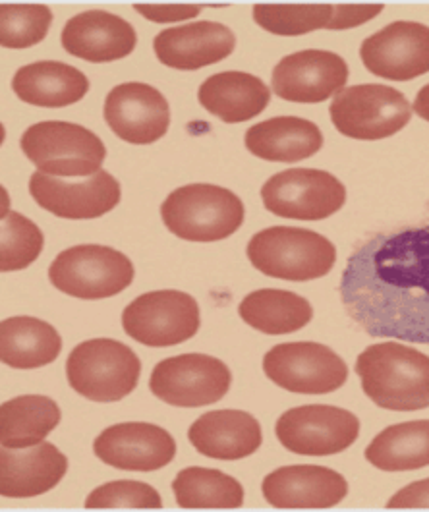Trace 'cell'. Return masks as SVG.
Returning <instances> with one entry per match:
<instances>
[{
    "instance_id": "1",
    "label": "cell",
    "mask_w": 429,
    "mask_h": 512,
    "mask_svg": "<svg viewBox=\"0 0 429 512\" xmlns=\"http://www.w3.org/2000/svg\"><path fill=\"white\" fill-rule=\"evenodd\" d=\"M341 298L370 337L429 344V225L358 246L344 267Z\"/></svg>"
},
{
    "instance_id": "2",
    "label": "cell",
    "mask_w": 429,
    "mask_h": 512,
    "mask_svg": "<svg viewBox=\"0 0 429 512\" xmlns=\"http://www.w3.org/2000/svg\"><path fill=\"white\" fill-rule=\"evenodd\" d=\"M364 393L379 408L414 412L429 408V356L401 342L366 348L356 362Z\"/></svg>"
},
{
    "instance_id": "3",
    "label": "cell",
    "mask_w": 429,
    "mask_h": 512,
    "mask_svg": "<svg viewBox=\"0 0 429 512\" xmlns=\"http://www.w3.org/2000/svg\"><path fill=\"white\" fill-rule=\"evenodd\" d=\"M248 257L267 277L306 283L331 273L337 250L331 240L314 230L271 227L250 240Z\"/></svg>"
},
{
    "instance_id": "4",
    "label": "cell",
    "mask_w": 429,
    "mask_h": 512,
    "mask_svg": "<svg viewBox=\"0 0 429 512\" xmlns=\"http://www.w3.org/2000/svg\"><path fill=\"white\" fill-rule=\"evenodd\" d=\"M161 217L165 227L186 242H219L242 227L246 209L227 188L190 184L163 201Z\"/></svg>"
},
{
    "instance_id": "5",
    "label": "cell",
    "mask_w": 429,
    "mask_h": 512,
    "mask_svg": "<svg viewBox=\"0 0 429 512\" xmlns=\"http://www.w3.org/2000/svg\"><path fill=\"white\" fill-rule=\"evenodd\" d=\"M142 362L136 352L113 339L78 344L66 362L70 387L93 402H116L128 397L140 381Z\"/></svg>"
},
{
    "instance_id": "6",
    "label": "cell",
    "mask_w": 429,
    "mask_h": 512,
    "mask_svg": "<svg viewBox=\"0 0 429 512\" xmlns=\"http://www.w3.org/2000/svg\"><path fill=\"white\" fill-rule=\"evenodd\" d=\"M20 145L29 161L49 176H93L107 157V147L91 130L60 120L29 126Z\"/></svg>"
},
{
    "instance_id": "7",
    "label": "cell",
    "mask_w": 429,
    "mask_h": 512,
    "mask_svg": "<svg viewBox=\"0 0 429 512\" xmlns=\"http://www.w3.org/2000/svg\"><path fill=\"white\" fill-rule=\"evenodd\" d=\"M329 114L333 126L346 138L375 142L401 132L412 109L399 89L379 84L346 87L335 95Z\"/></svg>"
},
{
    "instance_id": "8",
    "label": "cell",
    "mask_w": 429,
    "mask_h": 512,
    "mask_svg": "<svg viewBox=\"0 0 429 512\" xmlns=\"http://www.w3.org/2000/svg\"><path fill=\"white\" fill-rule=\"evenodd\" d=\"M49 279L60 292L80 300H103L120 294L134 281V265L122 252L84 244L58 254Z\"/></svg>"
},
{
    "instance_id": "9",
    "label": "cell",
    "mask_w": 429,
    "mask_h": 512,
    "mask_svg": "<svg viewBox=\"0 0 429 512\" xmlns=\"http://www.w3.org/2000/svg\"><path fill=\"white\" fill-rule=\"evenodd\" d=\"M200 325L198 302L180 290L147 292L122 313L126 335L153 348L190 341L200 331Z\"/></svg>"
},
{
    "instance_id": "10",
    "label": "cell",
    "mask_w": 429,
    "mask_h": 512,
    "mask_svg": "<svg viewBox=\"0 0 429 512\" xmlns=\"http://www.w3.org/2000/svg\"><path fill=\"white\" fill-rule=\"evenodd\" d=\"M265 375L296 395H327L348 379L343 358L319 342H286L273 346L263 358Z\"/></svg>"
},
{
    "instance_id": "11",
    "label": "cell",
    "mask_w": 429,
    "mask_h": 512,
    "mask_svg": "<svg viewBox=\"0 0 429 512\" xmlns=\"http://www.w3.org/2000/svg\"><path fill=\"white\" fill-rule=\"evenodd\" d=\"M267 211L283 219L323 221L343 209V182L317 169H288L271 176L261 188Z\"/></svg>"
},
{
    "instance_id": "12",
    "label": "cell",
    "mask_w": 429,
    "mask_h": 512,
    "mask_svg": "<svg viewBox=\"0 0 429 512\" xmlns=\"http://www.w3.org/2000/svg\"><path fill=\"white\" fill-rule=\"evenodd\" d=\"M229 366L207 354H182L155 366L149 379L151 393L180 408H200L223 399L229 393Z\"/></svg>"
},
{
    "instance_id": "13",
    "label": "cell",
    "mask_w": 429,
    "mask_h": 512,
    "mask_svg": "<svg viewBox=\"0 0 429 512\" xmlns=\"http://www.w3.org/2000/svg\"><path fill=\"white\" fill-rule=\"evenodd\" d=\"M275 433L286 451L294 455H339L356 443L360 420L344 408L310 404L285 412Z\"/></svg>"
},
{
    "instance_id": "14",
    "label": "cell",
    "mask_w": 429,
    "mask_h": 512,
    "mask_svg": "<svg viewBox=\"0 0 429 512\" xmlns=\"http://www.w3.org/2000/svg\"><path fill=\"white\" fill-rule=\"evenodd\" d=\"M29 194L45 211L74 221L99 219L113 211L122 198L118 180L107 171L82 182H66L37 171L29 180Z\"/></svg>"
},
{
    "instance_id": "15",
    "label": "cell",
    "mask_w": 429,
    "mask_h": 512,
    "mask_svg": "<svg viewBox=\"0 0 429 512\" xmlns=\"http://www.w3.org/2000/svg\"><path fill=\"white\" fill-rule=\"evenodd\" d=\"M360 57L377 78L408 82L429 72V28L418 22H393L370 35Z\"/></svg>"
},
{
    "instance_id": "16",
    "label": "cell",
    "mask_w": 429,
    "mask_h": 512,
    "mask_svg": "<svg viewBox=\"0 0 429 512\" xmlns=\"http://www.w3.org/2000/svg\"><path fill=\"white\" fill-rule=\"evenodd\" d=\"M348 82V64L331 51H300L283 58L271 78L273 91L290 103H323Z\"/></svg>"
},
{
    "instance_id": "17",
    "label": "cell",
    "mask_w": 429,
    "mask_h": 512,
    "mask_svg": "<svg viewBox=\"0 0 429 512\" xmlns=\"http://www.w3.org/2000/svg\"><path fill=\"white\" fill-rule=\"evenodd\" d=\"M105 120L124 142L149 145L161 140L171 126L165 95L147 84H120L105 99Z\"/></svg>"
},
{
    "instance_id": "18",
    "label": "cell",
    "mask_w": 429,
    "mask_h": 512,
    "mask_svg": "<svg viewBox=\"0 0 429 512\" xmlns=\"http://www.w3.org/2000/svg\"><path fill=\"white\" fill-rule=\"evenodd\" d=\"M97 458L128 472H153L169 466L176 455V443L163 427L128 422L107 427L93 443Z\"/></svg>"
},
{
    "instance_id": "19",
    "label": "cell",
    "mask_w": 429,
    "mask_h": 512,
    "mask_svg": "<svg viewBox=\"0 0 429 512\" xmlns=\"http://www.w3.org/2000/svg\"><path fill=\"white\" fill-rule=\"evenodd\" d=\"M261 489L275 509H331L346 497L348 484L331 468L296 464L271 472Z\"/></svg>"
},
{
    "instance_id": "20",
    "label": "cell",
    "mask_w": 429,
    "mask_h": 512,
    "mask_svg": "<svg viewBox=\"0 0 429 512\" xmlns=\"http://www.w3.org/2000/svg\"><path fill=\"white\" fill-rule=\"evenodd\" d=\"M136 29L120 16L105 10H87L66 22L62 47L68 55L87 62H113L134 53Z\"/></svg>"
},
{
    "instance_id": "21",
    "label": "cell",
    "mask_w": 429,
    "mask_h": 512,
    "mask_svg": "<svg viewBox=\"0 0 429 512\" xmlns=\"http://www.w3.org/2000/svg\"><path fill=\"white\" fill-rule=\"evenodd\" d=\"M236 37L217 22H196L188 26L163 29L153 49L161 64L174 70H200L232 55Z\"/></svg>"
},
{
    "instance_id": "22",
    "label": "cell",
    "mask_w": 429,
    "mask_h": 512,
    "mask_svg": "<svg viewBox=\"0 0 429 512\" xmlns=\"http://www.w3.org/2000/svg\"><path fill=\"white\" fill-rule=\"evenodd\" d=\"M68 470V458L51 443L24 449L2 447L0 493L2 497L28 499L55 489Z\"/></svg>"
},
{
    "instance_id": "23",
    "label": "cell",
    "mask_w": 429,
    "mask_h": 512,
    "mask_svg": "<svg viewBox=\"0 0 429 512\" xmlns=\"http://www.w3.org/2000/svg\"><path fill=\"white\" fill-rule=\"evenodd\" d=\"M188 439L194 449L215 460H240L254 455L263 443L258 420L242 410H215L196 420Z\"/></svg>"
},
{
    "instance_id": "24",
    "label": "cell",
    "mask_w": 429,
    "mask_h": 512,
    "mask_svg": "<svg viewBox=\"0 0 429 512\" xmlns=\"http://www.w3.org/2000/svg\"><path fill=\"white\" fill-rule=\"evenodd\" d=\"M246 149L263 161L298 163L323 147L317 124L298 116H279L259 122L246 132Z\"/></svg>"
},
{
    "instance_id": "25",
    "label": "cell",
    "mask_w": 429,
    "mask_h": 512,
    "mask_svg": "<svg viewBox=\"0 0 429 512\" xmlns=\"http://www.w3.org/2000/svg\"><path fill=\"white\" fill-rule=\"evenodd\" d=\"M12 89L24 103L60 109L82 101L89 91V80L70 64L41 60L22 66L12 80Z\"/></svg>"
},
{
    "instance_id": "26",
    "label": "cell",
    "mask_w": 429,
    "mask_h": 512,
    "mask_svg": "<svg viewBox=\"0 0 429 512\" xmlns=\"http://www.w3.org/2000/svg\"><path fill=\"white\" fill-rule=\"evenodd\" d=\"M201 107L227 124L256 118L269 105L271 91L258 76L221 72L207 78L198 91Z\"/></svg>"
},
{
    "instance_id": "27",
    "label": "cell",
    "mask_w": 429,
    "mask_h": 512,
    "mask_svg": "<svg viewBox=\"0 0 429 512\" xmlns=\"http://www.w3.org/2000/svg\"><path fill=\"white\" fill-rule=\"evenodd\" d=\"M62 350L57 329L35 317H10L0 325V358L14 370L53 364Z\"/></svg>"
},
{
    "instance_id": "28",
    "label": "cell",
    "mask_w": 429,
    "mask_h": 512,
    "mask_svg": "<svg viewBox=\"0 0 429 512\" xmlns=\"http://www.w3.org/2000/svg\"><path fill=\"white\" fill-rule=\"evenodd\" d=\"M238 313L246 325L263 335H288L300 331L314 317L312 304L306 298L277 288H261L248 294Z\"/></svg>"
},
{
    "instance_id": "29",
    "label": "cell",
    "mask_w": 429,
    "mask_h": 512,
    "mask_svg": "<svg viewBox=\"0 0 429 512\" xmlns=\"http://www.w3.org/2000/svg\"><path fill=\"white\" fill-rule=\"evenodd\" d=\"M60 424L57 402L41 395L6 400L0 408V443L8 449L39 445Z\"/></svg>"
},
{
    "instance_id": "30",
    "label": "cell",
    "mask_w": 429,
    "mask_h": 512,
    "mask_svg": "<svg viewBox=\"0 0 429 512\" xmlns=\"http://www.w3.org/2000/svg\"><path fill=\"white\" fill-rule=\"evenodd\" d=\"M368 462L385 472H408L429 466V420L383 429L366 449Z\"/></svg>"
},
{
    "instance_id": "31",
    "label": "cell",
    "mask_w": 429,
    "mask_h": 512,
    "mask_svg": "<svg viewBox=\"0 0 429 512\" xmlns=\"http://www.w3.org/2000/svg\"><path fill=\"white\" fill-rule=\"evenodd\" d=\"M172 491L182 509H240L244 503V489L238 480L221 470L200 466L178 472Z\"/></svg>"
},
{
    "instance_id": "32",
    "label": "cell",
    "mask_w": 429,
    "mask_h": 512,
    "mask_svg": "<svg viewBox=\"0 0 429 512\" xmlns=\"http://www.w3.org/2000/svg\"><path fill=\"white\" fill-rule=\"evenodd\" d=\"M335 8L331 4H256V24L275 35L294 37L315 29H329Z\"/></svg>"
},
{
    "instance_id": "33",
    "label": "cell",
    "mask_w": 429,
    "mask_h": 512,
    "mask_svg": "<svg viewBox=\"0 0 429 512\" xmlns=\"http://www.w3.org/2000/svg\"><path fill=\"white\" fill-rule=\"evenodd\" d=\"M53 24L43 4H0V43L6 49H28L41 43Z\"/></svg>"
},
{
    "instance_id": "34",
    "label": "cell",
    "mask_w": 429,
    "mask_h": 512,
    "mask_svg": "<svg viewBox=\"0 0 429 512\" xmlns=\"http://www.w3.org/2000/svg\"><path fill=\"white\" fill-rule=\"evenodd\" d=\"M45 236L28 217L16 211H2V244L0 269L22 271L29 267L43 250Z\"/></svg>"
},
{
    "instance_id": "35",
    "label": "cell",
    "mask_w": 429,
    "mask_h": 512,
    "mask_svg": "<svg viewBox=\"0 0 429 512\" xmlns=\"http://www.w3.org/2000/svg\"><path fill=\"white\" fill-rule=\"evenodd\" d=\"M161 495L151 485L120 480L97 487L86 499V509H161Z\"/></svg>"
},
{
    "instance_id": "36",
    "label": "cell",
    "mask_w": 429,
    "mask_h": 512,
    "mask_svg": "<svg viewBox=\"0 0 429 512\" xmlns=\"http://www.w3.org/2000/svg\"><path fill=\"white\" fill-rule=\"evenodd\" d=\"M143 18L157 24H171L180 20H192L200 16V4H136L134 6Z\"/></svg>"
},
{
    "instance_id": "37",
    "label": "cell",
    "mask_w": 429,
    "mask_h": 512,
    "mask_svg": "<svg viewBox=\"0 0 429 512\" xmlns=\"http://www.w3.org/2000/svg\"><path fill=\"white\" fill-rule=\"evenodd\" d=\"M329 29L358 28L381 14L383 4H337Z\"/></svg>"
},
{
    "instance_id": "38",
    "label": "cell",
    "mask_w": 429,
    "mask_h": 512,
    "mask_svg": "<svg viewBox=\"0 0 429 512\" xmlns=\"http://www.w3.org/2000/svg\"><path fill=\"white\" fill-rule=\"evenodd\" d=\"M387 509H429V478L406 485L389 499Z\"/></svg>"
},
{
    "instance_id": "39",
    "label": "cell",
    "mask_w": 429,
    "mask_h": 512,
    "mask_svg": "<svg viewBox=\"0 0 429 512\" xmlns=\"http://www.w3.org/2000/svg\"><path fill=\"white\" fill-rule=\"evenodd\" d=\"M414 111L418 116H422L424 120L429 122V84L422 87L420 93L416 95V103H414Z\"/></svg>"
}]
</instances>
